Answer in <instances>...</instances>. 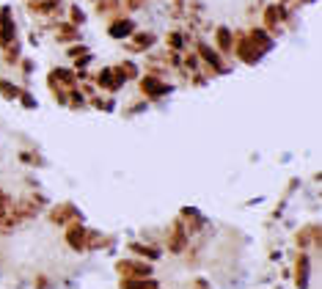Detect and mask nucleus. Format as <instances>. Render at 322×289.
Returning a JSON list of instances; mask_svg holds the SVG:
<instances>
[{"label": "nucleus", "mask_w": 322, "mask_h": 289, "mask_svg": "<svg viewBox=\"0 0 322 289\" xmlns=\"http://www.w3.org/2000/svg\"><path fill=\"white\" fill-rule=\"evenodd\" d=\"M154 281H124V289H154Z\"/></svg>", "instance_id": "nucleus-2"}, {"label": "nucleus", "mask_w": 322, "mask_h": 289, "mask_svg": "<svg viewBox=\"0 0 322 289\" xmlns=\"http://www.w3.org/2000/svg\"><path fill=\"white\" fill-rule=\"evenodd\" d=\"M144 91L152 94V96H160V94H168L171 88H168V85H160L157 80H144Z\"/></svg>", "instance_id": "nucleus-1"}, {"label": "nucleus", "mask_w": 322, "mask_h": 289, "mask_svg": "<svg viewBox=\"0 0 322 289\" xmlns=\"http://www.w3.org/2000/svg\"><path fill=\"white\" fill-rule=\"evenodd\" d=\"M201 52H204V58H207V61H212L215 66H221V61H218V55H215V52H212V50H207V47H201Z\"/></svg>", "instance_id": "nucleus-4"}, {"label": "nucleus", "mask_w": 322, "mask_h": 289, "mask_svg": "<svg viewBox=\"0 0 322 289\" xmlns=\"http://www.w3.org/2000/svg\"><path fill=\"white\" fill-rule=\"evenodd\" d=\"M3 218H6V196L0 193V221H3Z\"/></svg>", "instance_id": "nucleus-5"}, {"label": "nucleus", "mask_w": 322, "mask_h": 289, "mask_svg": "<svg viewBox=\"0 0 322 289\" xmlns=\"http://www.w3.org/2000/svg\"><path fill=\"white\" fill-rule=\"evenodd\" d=\"M129 31H132V25H127V22H124V25H116L111 33H113V36H124V33H129Z\"/></svg>", "instance_id": "nucleus-3"}, {"label": "nucleus", "mask_w": 322, "mask_h": 289, "mask_svg": "<svg viewBox=\"0 0 322 289\" xmlns=\"http://www.w3.org/2000/svg\"><path fill=\"white\" fill-rule=\"evenodd\" d=\"M3 85V94H6V96H14V85L11 83H0Z\"/></svg>", "instance_id": "nucleus-6"}]
</instances>
